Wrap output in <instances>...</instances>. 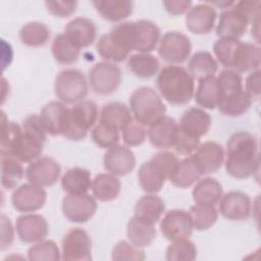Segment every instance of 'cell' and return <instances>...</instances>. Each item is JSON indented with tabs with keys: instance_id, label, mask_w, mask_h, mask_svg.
I'll use <instances>...</instances> for the list:
<instances>
[{
	"instance_id": "1",
	"label": "cell",
	"mask_w": 261,
	"mask_h": 261,
	"mask_svg": "<svg viewBox=\"0 0 261 261\" xmlns=\"http://www.w3.org/2000/svg\"><path fill=\"white\" fill-rule=\"evenodd\" d=\"M224 165L227 174L245 179L259 171L260 156L256 137L245 130L233 133L226 143Z\"/></svg>"
},
{
	"instance_id": "2",
	"label": "cell",
	"mask_w": 261,
	"mask_h": 261,
	"mask_svg": "<svg viewBox=\"0 0 261 261\" xmlns=\"http://www.w3.org/2000/svg\"><path fill=\"white\" fill-rule=\"evenodd\" d=\"M127 51L150 53L160 41L159 27L148 19L122 21L109 32Z\"/></svg>"
},
{
	"instance_id": "3",
	"label": "cell",
	"mask_w": 261,
	"mask_h": 261,
	"mask_svg": "<svg viewBox=\"0 0 261 261\" xmlns=\"http://www.w3.org/2000/svg\"><path fill=\"white\" fill-rule=\"evenodd\" d=\"M21 127V132L1 157H13L21 163H31L41 156L48 134L38 114L27 116L22 121Z\"/></svg>"
},
{
	"instance_id": "4",
	"label": "cell",
	"mask_w": 261,
	"mask_h": 261,
	"mask_svg": "<svg viewBox=\"0 0 261 261\" xmlns=\"http://www.w3.org/2000/svg\"><path fill=\"white\" fill-rule=\"evenodd\" d=\"M156 86L161 97L174 106L188 104L195 94V80L180 65L170 64L161 68Z\"/></svg>"
},
{
	"instance_id": "5",
	"label": "cell",
	"mask_w": 261,
	"mask_h": 261,
	"mask_svg": "<svg viewBox=\"0 0 261 261\" xmlns=\"http://www.w3.org/2000/svg\"><path fill=\"white\" fill-rule=\"evenodd\" d=\"M260 1L246 0L221 11L216 25V35L223 39H240L245 35L249 24L259 16Z\"/></svg>"
},
{
	"instance_id": "6",
	"label": "cell",
	"mask_w": 261,
	"mask_h": 261,
	"mask_svg": "<svg viewBox=\"0 0 261 261\" xmlns=\"http://www.w3.org/2000/svg\"><path fill=\"white\" fill-rule=\"evenodd\" d=\"M129 109L134 119L150 126L166 113V106L158 93L151 87H140L129 96Z\"/></svg>"
},
{
	"instance_id": "7",
	"label": "cell",
	"mask_w": 261,
	"mask_h": 261,
	"mask_svg": "<svg viewBox=\"0 0 261 261\" xmlns=\"http://www.w3.org/2000/svg\"><path fill=\"white\" fill-rule=\"evenodd\" d=\"M99 116L97 104L92 100H83L68 109L67 123L63 137L70 141L84 140L94 127Z\"/></svg>"
},
{
	"instance_id": "8",
	"label": "cell",
	"mask_w": 261,
	"mask_h": 261,
	"mask_svg": "<svg viewBox=\"0 0 261 261\" xmlns=\"http://www.w3.org/2000/svg\"><path fill=\"white\" fill-rule=\"evenodd\" d=\"M88 92L89 83L80 69H63L55 77V96L64 104H75L83 101L88 95Z\"/></svg>"
},
{
	"instance_id": "9",
	"label": "cell",
	"mask_w": 261,
	"mask_h": 261,
	"mask_svg": "<svg viewBox=\"0 0 261 261\" xmlns=\"http://www.w3.org/2000/svg\"><path fill=\"white\" fill-rule=\"evenodd\" d=\"M121 70L115 63L100 61L89 70V85L91 90L99 95L114 93L121 84Z\"/></svg>"
},
{
	"instance_id": "10",
	"label": "cell",
	"mask_w": 261,
	"mask_h": 261,
	"mask_svg": "<svg viewBox=\"0 0 261 261\" xmlns=\"http://www.w3.org/2000/svg\"><path fill=\"white\" fill-rule=\"evenodd\" d=\"M192 44L185 34L171 31L166 32L159 41L158 55L167 63L178 65L190 57Z\"/></svg>"
},
{
	"instance_id": "11",
	"label": "cell",
	"mask_w": 261,
	"mask_h": 261,
	"mask_svg": "<svg viewBox=\"0 0 261 261\" xmlns=\"http://www.w3.org/2000/svg\"><path fill=\"white\" fill-rule=\"evenodd\" d=\"M61 259L65 261L92 260V241L85 229L73 227L64 234L61 241Z\"/></svg>"
},
{
	"instance_id": "12",
	"label": "cell",
	"mask_w": 261,
	"mask_h": 261,
	"mask_svg": "<svg viewBox=\"0 0 261 261\" xmlns=\"http://www.w3.org/2000/svg\"><path fill=\"white\" fill-rule=\"evenodd\" d=\"M98 204L94 196L67 195L62 199L61 210L63 216L73 223H85L89 221L96 213Z\"/></svg>"
},
{
	"instance_id": "13",
	"label": "cell",
	"mask_w": 261,
	"mask_h": 261,
	"mask_svg": "<svg viewBox=\"0 0 261 261\" xmlns=\"http://www.w3.org/2000/svg\"><path fill=\"white\" fill-rule=\"evenodd\" d=\"M162 236L169 242L189 239L193 233L190 212L184 209H172L165 213L159 224Z\"/></svg>"
},
{
	"instance_id": "14",
	"label": "cell",
	"mask_w": 261,
	"mask_h": 261,
	"mask_svg": "<svg viewBox=\"0 0 261 261\" xmlns=\"http://www.w3.org/2000/svg\"><path fill=\"white\" fill-rule=\"evenodd\" d=\"M61 174L60 164L53 158L41 156L32 161L25 168L29 182L38 187H51L57 182Z\"/></svg>"
},
{
	"instance_id": "15",
	"label": "cell",
	"mask_w": 261,
	"mask_h": 261,
	"mask_svg": "<svg viewBox=\"0 0 261 261\" xmlns=\"http://www.w3.org/2000/svg\"><path fill=\"white\" fill-rule=\"evenodd\" d=\"M47 200V192L42 187L31 182L22 184L14 189L11 195L12 207L22 213H31L44 207Z\"/></svg>"
},
{
	"instance_id": "16",
	"label": "cell",
	"mask_w": 261,
	"mask_h": 261,
	"mask_svg": "<svg viewBox=\"0 0 261 261\" xmlns=\"http://www.w3.org/2000/svg\"><path fill=\"white\" fill-rule=\"evenodd\" d=\"M15 230L21 242L36 244L46 239L49 233V224L41 214L24 213L16 218Z\"/></svg>"
},
{
	"instance_id": "17",
	"label": "cell",
	"mask_w": 261,
	"mask_h": 261,
	"mask_svg": "<svg viewBox=\"0 0 261 261\" xmlns=\"http://www.w3.org/2000/svg\"><path fill=\"white\" fill-rule=\"evenodd\" d=\"M218 204V211L225 219L244 221L251 215L252 202L250 197L244 192L229 191L223 194Z\"/></svg>"
},
{
	"instance_id": "18",
	"label": "cell",
	"mask_w": 261,
	"mask_h": 261,
	"mask_svg": "<svg viewBox=\"0 0 261 261\" xmlns=\"http://www.w3.org/2000/svg\"><path fill=\"white\" fill-rule=\"evenodd\" d=\"M136 156L129 147L116 145L104 153L103 167L116 176H125L136 167Z\"/></svg>"
},
{
	"instance_id": "19",
	"label": "cell",
	"mask_w": 261,
	"mask_h": 261,
	"mask_svg": "<svg viewBox=\"0 0 261 261\" xmlns=\"http://www.w3.org/2000/svg\"><path fill=\"white\" fill-rule=\"evenodd\" d=\"M216 17L217 12L212 5L199 3L188 10L185 22L191 33L195 35H207L213 30Z\"/></svg>"
},
{
	"instance_id": "20",
	"label": "cell",
	"mask_w": 261,
	"mask_h": 261,
	"mask_svg": "<svg viewBox=\"0 0 261 261\" xmlns=\"http://www.w3.org/2000/svg\"><path fill=\"white\" fill-rule=\"evenodd\" d=\"M68 107L60 101H50L43 106L40 112L41 122L50 136H62L66 128Z\"/></svg>"
},
{
	"instance_id": "21",
	"label": "cell",
	"mask_w": 261,
	"mask_h": 261,
	"mask_svg": "<svg viewBox=\"0 0 261 261\" xmlns=\"http://www.w3.org/2000/svg\"><path fill=\"white\" fill-rule=\"evenodd\" d=\"M192 155L200 166L203 174H211L221 168L224 163L225 151L219 143L207 141L200 144Z\"/></svg>"
},
{
	"instance_id": "22",
	"label": "cell",
	"mask_w": 261,
	"mask_h": 261,
	"mask_svg": "<svg viewBox=\"0 0 261 261\" xmlns=\"http://www.w3.org/2000/svg\"><path fill=\"white\" fill-rule=\"evenodd\" d=\"M177 130L178 122L174 118L164 115L149 126L147 136L153 147L164 150L173 148Z\"/></svg>"
},
{
	"instance_id": "23",
	"label": "cell",
	"mask_w": 261,
	"mask_h": 261,
	"mask_svg": "<svg viewBox=\"0 0 261 261\" xmlns=\"http://www.w3.org/2000/svg\"><path fill=\"white\" fill-rule=\"evenodd\" d=\"M63 34L69 42L82 49L94 43L97 36V28L92 19L79 16L67 22Z\"/></svg>"
},
{
	"instance_id": "24",
	"label": "cell",
	"mask_w": 261,
	"mask_h": 261,
	"mask_svg": "<svg viewBox=\"0 0 261 261\" xmlns=\"http://www.w3.org/2000/svg\"><path fill=\"white\" fill-rule=\"evenodd\" d=\"M261 64L260 47L254 43L239 41L230 63V69L237 72H247L259 69Z\"/></svg>"
},
{
	"instance_id": "25",
	"label": "cell",
	"mask_w": 261,
	"mask_h": 261,
	"mask_svg": "<svg viewBox=\"0 0 261 261\" xmlns=\"http://www.w3.org/2000/svg\"><path fill=\"white\" fill-rule=\"evenodd\" d=\"M211 122L210 114L203 108L190 107L182 112L178 125L187 134L201 138L209 132Z\"/></svg>"
},
{
	"instance_id": "26",
	"label": "cell",
	"mask_w": 261,
	"mask_h": 261,
	"mask_svg": "<svg viewBox=\"0 0 261 261\" xmlns=\"http://www.w3.org/2000/svg\"><path fill=\"white\" fill-rule=\"evenodd\" d=\"M137 175L140 187L147 194L158 193L163 188L165 180L168 179L165 171L152 158L139 167Z\"/></svg>"
},
{
	"instance_id": "27",
	"label": "cell",
	"mask_w": 261,
	"mask_h": 261,
	"mask_svg": "<svg viewBox=\"0 0 261 261\" xmlns=\"http://www.w3.org/2000/svg\"><path fill=\"white\" fill-rule=\"evenodd\" d=\"M133 118L129 107L118 101H112L104 104L99 113L100 123L117 130H122Z\"/></svg>"
},
{
	"instance_id": "28",
	"label": "cell",
	"mask_w": 261,
	"mask_h": 261,
	"mask_svg": "<svg viewBox=\"0 0 261 261\" xmlns=\"http://www.w3.org/2000/svg\"><path fill=\"white\" fill-rule=\"evenodd\" d=\"M92 4L100 16L110 22H122L134 10V2L130 0H94Z\"/></svg>"
},
{
	"instance_id": "29",
	"label": "cell",
	"mask_w": 261,
	"mask_h": 261,
	"mask_svg": "<svg viewBox=\"0 0 261 261\" xmlns=\"http://www.w3.org/2000/svg\"><path fill=\"white\" fill-rule=\"evenodd\" d=\"M221 184L214 177H204L199 179L193 188L192 197L195 204L215 206L223 196Z\"/></svg>"
},
{
	"instance_id": "30",
	"label": "cell",
	"mask_w": 261,
	"mask_h": 261,
	"mask_svg": "<svg viewBox=\"0 0 261 261\" xmlns=\"http://www.w3.org/2000/svg\"><path fill=\"white\" fill-rule=\"evenodd\" d=\"M126 237L129 243L138 248L150 246L156 238V228L153 223L134 215L126 225Z\"/></svg>"
},
{
	"instance_id": "31",
	"label": "cell",
	"mask_w": 261,
	"mask_h": 261,
	"mask_svg": "<svg viewBox=\"0 0 261 261\" xmlns=\"http://www.w3.org/2000/svg\"><path fill=\"white\" fill-rule=\"evenodd\" d=\"M204 175L193 155L179 161L176 169L170 176V182L179 189H187L195 185Z\"/></svg>"
},
{
	"instance_id": "32",
	"label": "cell",
	"mask_w": 261,
	"mask_h": 261,
	"mask_svg": "<svg viewBox=\"0 0 261 261\" xmlns=\"http://www.w3.org/2000/svg\"><path fill=\"white\" fill-rule=\"evenodd\" d=\"M91 186V172L80 166L67 169L61 177V188L67 195L87 194Z\"/></svg>"
},
{
	"instance_id": "33",
	"label": "cell",
	"mask_w": 261,
	"mask_h": 261,
	"mask_svg": "<svg viewBox=\"0 0 261 261\" xmlns=\"http://www.w3.org/2000/svg\"><path fill=\"white\" fill-rule=\"evenodd\" d=\"M198 106L203 109L213 110L220 100V89L215 75H209L198 80V86L194 94Z\"/></svg>"
},
{
	"instance_id": "34",
	"label": "cell",
	"mask_w": 261,
	"mask_h": 261,
	"mask_svg": "<svg viewBox=\"0 0 261 261\" xmlns=\"http://www.w3.org/2000/svg\"><path fill=\"white\" fill-rule=\"evenodd\" d=\"M91 190L96 200L109 202L119 196L121 184L118 177L112 173H99L92 179Z\"/></svg>"
},
{
	"instance_id": "35",
	"label": "cell",
	"mask_w": 261,
	"mask_h": 261,
	"mask_svg": "<svg viewBox=\"0 0 261 261\" xmlns=\"http://www.w3.org/2000/svg\"><path fill=\"white\" fill-rule=\"evenodd\" d=\"M164 211V201L155 194H147L137 201L134 209V215L155 224L160 220Z\"/></svg>"
},
{
	"instance_id": "36",
	"label": "cell",
	"mask_w": 261,
	"mask_h": 261,
	"mask_svg": "<svg viewBox=\"0 0 261 261\" xmlns=\"http://www.w3.org/2000/svg\"><path fill=\"white\" fill-rule=\"evenodd\" d=\"M127 67L137 77L150 79L158 72L160 62L151 53H135L128 56Z\"/></svg>"
},
{
	"instance_id": "37",
	"label": "cell",
	"mask_w": 261,
	"mask_h": 261,
	"mask_svg": "<svg viewBox=\"0 0 261 261\" xmlns=\"http://www.w3.org/2000/svg\"><path fill=\"white\" fill-rule=\"evenodd\" d=\"M218 70V62L208 51H198L192 55L188 63V71L194 80L214 75Z\"/></svg>"
},
{
	"instance_id": "38",
	"label": "cell",
	"mask_w": 261,
	"mask_h": 261,
	"mask_svg": "<svg viewBox=\"0 0 261 261\" xmlns=\"http://www.w3.org/2000/svg\"><path fill=\"white\" fill-rule=\"evenodd\" d=\"M98 54L108 62H122L129 56L127 51L110 33L102 35L96 45Z\"/></svg>"
},
{
	"instance_id": "39",
	"label": "cell",
	"mask_w": 261,
	"mask_h": 261,
	"mask_svg": "<svg viewBox=\"0 0 261 261\" xmlns=\"http://www.w3.org/2000/svg\"><path fill=\"white\" fill-rule=\"evenodd\" d=\"M252 102L253 98L243 90L234 95L221 99L217 108L218 111L225 116L237 117L245 114L252 106Z\"/></svg>"
},
{
	"instance_id": "40",
	"label": "cell",
	"mask_w": 261,
	"mask_h": 261,
	"mask_svg": "<svg viewBox=\"0 0 261 261\" xmlns=\"http://www.w3.org/2000/svg\"><path fill=\"white\" fill-rule=\"evenodd\" d=\"M19 39L25 46L42 47L50 39V30L43 22L31 21L20 29Z\"/></svg>"
},
{
	"instance_id": "41",
	"label": "cell",
	"mask_w": 261,
	"mask_h": 261,
	"mask_svg": "<svg viewBox=\"0 0 261 261\" xmlns=\"http://www.w3.org/2000/svg\"><path fill=\"white\" fill-rule=\"evenodd\" d=\"M51 51L54 59L61 64L75 62L81 54V49L69 42L64 34H58L54 37Z\"/></svg>"
},
{
	"instance_id": "42",
	"label": "cell",
	"mask_w": 261,
	"mask_h": 261,
	"mask_svg": "<svg viewBox=\"0 0 261 261\" xmlns=\"http://www.w3.org/2000/svg\"><path fill=\"white\" fill-rule=\"evenodd\" d=\"M24 168L20 161L13 157H1V185L6 190L17 188L24 176Z\"/></svg>"
},
{
	"instance_id": "43",
	"label": "cell",
	"mask_w": 261,
	"mask_h": 261,
	"mask_svg": "<svg viewBox=\"0 0 261 261\" xmlns=\"http://www.w3.org/2000/svg\"><path fill=\"white\" fill-rule=\"evenodd\" d=\"M190 215L193 227L196 230H207L212 227L218 218V211L215 206L195 204L191 206Z\"/></svg>"
},
{
	"instance_id": "44",
	"label": "cell",
	"mask_w": 261,
	"mask_h": 261,
	"mask_svg": "<svg viewBox=\"0 0 261 261\" xmlns=\"http://www.w3.org/2000/svg\"><path fill=\"white\" fill-rule=\"evenodd\" d=\"M196 258L197 248L189 239L171 242L165 252L167 261H194Z\"/></svg>"
},
{
	"instance_id": "45",
	"label": "cell",
	"mask_w": 261,
	"mask_h": 261,
	"mask_svg": "<svg viewBox=\"0 0 261 261\" xmlns=\"http://www.w3.org/2000/svg\"><path fill=\"white\" fill-rule=\"evenodd\" d=\"M28 259L32 261H58L61 259V252L54 241L43 240L29 249Z\"/></svg>"
},
{
	"instance_id": "46",
	"label": "cell",
	"mask_w": 261,
	"mask_h": 261,
	"mask_svg": "<svg viewBox=\"0 0 261 261\" xmlns=\"http://www.w3.org/2000/svg\"><path fill=\"white\" fill-rule=\"evenodd\" d=\"M216 79L220 89V100L244 90L241 74L232 69H223Z\"/></svg>"
},
{
	"instance_id": "47",
	"label": "cell",
	"mask_w": 261,
	"mask_h": 261,
	"mask_svg": "<svg viewBox=\"0 0 261 261\" xmlns=\"http://www.w3.org/2000/svg\"><path fill=\"white\" fill-rule=\"evenodd\" d=\"M91 138L99 148L110 149L118 145L119 130L99 122L92 128Z\"/></svg>"
},
{
	"instance_id": "48",
	"label": "cell",
	"mask_w": 261,
	"mask_h": 261,
	"mask_svg": "<svg viewBox=\"0 0 261 261\" xmlns=\"http://www.w3.org/2000/svg\"><path fill=\"white\" fill-rule=\"evenodd\" d=\"M111 258L115 261H142L145 260L146 255L142 248H138L127 241H119L112 248Z\"/></svg>"
},
{
	"instance_id": "49",
	"label": "cell",
	"mask_w": 261,
	"mask_h": 261,
	"mask_svg": "<svg viewBox=\"0 0 261 261\" xmlns=\"http://www.w3.org/2000/svg\"><path fill=\"white\" fill-rule=\"evenodd\" d=\"M239 41L240 39L220 38L213 44V53L216 57L217 62H219L227 69H230L231 58Z\"/></svg>"
},
{
	"instance_id": "50",
	"label": "cell",
	"mask_w": 261,
	"mask_h": 261,
	"mask_svg": "<svg viewBox=\"0 0 261 261\" xmlns=\"http://www.w3.org/2000/svg\"><path fill=\"white\" fill-rule=\"evenodd\" d=\"M122 140L127 147H138L146 141L147 130L146 126L135 120L134 118L121 130Z\"/></svg>"
},
{
	"instance_id": "51",
	"label": "cell",
	"mask_w": 261,
	"mask_h": 261,
	"mask_svg": "<svg viewBox=\"0 0 261 261\" xmlns=\"http://www.w3.org/2000/svg\"><path fill=\"white\" fill-rule=\"evenodd\" d=\"M200 145V138L191 136L184 132L179 125L173 145L174 150L181 155H192Z\"/></svg>"
},
{
	"instance_id": "52",
	"label": "cell",
	"mask_w": 261,
	"mask_h": 261,
	"mask_svg": "<svg viewBox=\"0 0 261 261\" xmlns=\"http://www.w3.org/2000/svg\"><path fill=\"white\" fill-rule=\"evenodd\" d=\"M45 6L48 12L56 17H68L73 14L77 7L75 0L63 1H45Z\"/></svg>"
},
{
	"instance_id": "53",
	"label": "cell",
	"mask_w": 261,
	"mask_h": 261,
	"mask_svg": "<svg viewBox=\"0 0 261 261\" xmlns=\"http://www.w3.org/2000/svg\"><path fill=\"white\" fill-rule=\"evenodd\" d=\"M14 241V227L9 217L1 214V241L0 248L4 250L8 248Z\"/></svg>"
},
{
	"instance_id": "54",
	"label": "cell",
	"mask_w": 261,
	"mask_h": 261,
	"mask_svg": "<svg viewBox=\"0 0 261 261\" xmlns=\"http://www.w3.org/2000/svg\"><path fill=\"white\" fill-rule=\"evenodd\" d=\"M260 69L251 71L245 82V91L253 98L260 95Z\"/></svg>"
},
{
	"instance_id": "55",
	"label": "cell",
	"mask_w": 261,
	"mask_h": 261,
	"mask_svg": "<svg viewBox=\"0 0 261 261\" xmlns=\"http://www.w3.org/2000/svg\"><path fill=\"white\" fill-rule=\"evenodd\" d=\"M192 1H163L162 5L171 15H180L187 13L192 7Z\"/></svg>"
}]
</instances>
